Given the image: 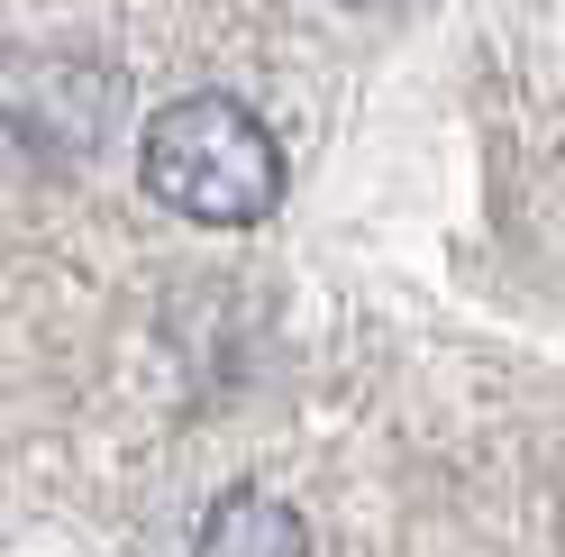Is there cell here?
Here are the masks:
<instances>
[{
  "mask_svg": "<svg viewBox=\"0 0 565 557\" xmlns=\"http://www.w3.org/2000/svg\"><path fill=\"white\" fill-rule=\"evenodd\" d=\"M347 10H411V0H347Z\"/></svg>",
  "mask_w": 565,
  "mask_h": 557,
  "instance_id": "4",
  "label": "cell"
},
{
  "mask_svg": "<svg viewBox=\"0 0 565 557\" xmlns=\"http://www.w3.org/2000/svg\"><path fill=\"white\" fill-rule=\"evenodd\" d=\"M110 119H119V74H110V64H92V55H74V46L19 64V83H10V128H19L38 156H55V165L100 156Z\"/></svg>",
  "mask_w": 565,
  "mask_h": 557,
  "instance_id": "2",
  "label": "cell"
},
{
  "mask_svg": "<svg viewBox=\"0 0 565 557\" xmlns=\"http://www.w3.org/2000/svg\"><path fill=\"white\" fill-rule=\"evenodd\" d=\"M192 557H310V521L282 494H265V484H228V494L201 512Z\"/></svg>",
  "mask_w": 565,
  "mask_h": 557,
  "instance_id": "3",
  "label": "cell"
},
{
  "mask_svg": "<svg viewBox=\"0 0 565 557\" xmlns=\"http://www.w3.org/2000/svg\"><path fill=\"white\" fill-rule=\"evenodd\" d=\"M137 183L192 229H256L282 201V147L237 92H183L137 137Z\"/></svg>",
  "mask_w": 565,
  "mask_h": 557,
  "instance_id": "1",
  "label": "cell"
}]
</instances>
